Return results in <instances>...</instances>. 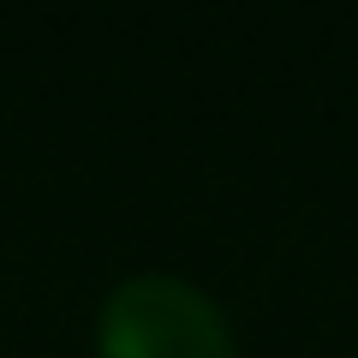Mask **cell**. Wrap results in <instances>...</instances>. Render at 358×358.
Wrapping results in <instances>:
<instances>
[{"mask_svg": "<svg viewBox=\"0 0 358 358\" xmlns=\"http://www.w3.org/2000/svg\"><path fill=\"white\" fill-rule=\"evenodd\" d=\"M102 358H233V334L192 281L138 275L102 305Z\"/></svg>", "mask_w": 358, "mask_h": 358, "instance_id": "cell-1", "label": "cell"}]
</instances>
